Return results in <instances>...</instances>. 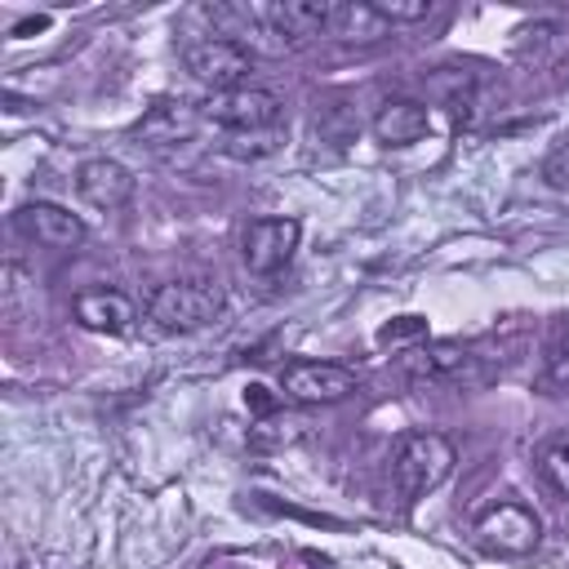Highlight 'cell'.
<instances>
[{
  "label": "cell",
  "mask_w": 569,
  "mask_h": 569,
  "mask_svg": "<svg viewBox=\"0 0 569 569\" xmlns=\"http://www.w3.org/2000/svg\"><path fill=\"white\" fill-rule=\"evenodd\" d=\"M453 462H458V453H453L449 436H440V431H409V436H400L396 458H391L396 493L405 502L427 498L431 489H440L449 480Z\"/></svg>",
  "instance_id": "obj_1"
},
{
  "label": "cell",
  "mask_w": 569,
  "mask_h": 569,
  "mask_svg": "<svg viewBox=\"0 0 569 569\" xmlns=\"http://www.w3.org/2000/svg\"><path fill=\"white\" fill-rule=\"evenodd\" d=\"M222 311V289L213 280H173V284H160L151 293V325L164 329V333H191V329H204L209 320H218Z\"/></svg>",
  "instance_id": "obj_2"
},
{
  "label": "cell",
  "mask_w": 569,
  "mask_h": 569,
  "mask_svg": "<svg viewBox=\"0 0 569 569\" xmlns=\"http://www.w3.org/2000/svg\"><path fill=\"white\" fill-rule=\"evenodd\" d=\"M280 98L267 93V89H253V84H240V89H222V93H209L200 102V120L204 124H218L222 133H258V129H280Z\"/></svg>",
  "instance_id": "obj_3"
},
{
  "label": "cell",
  "mask_w": 569,
  "mask_h": 569,
  "mask_svg": "<svg viewBox=\"0 0 569 569\" xmlns=\"http://www.w3.org/2000/svg\"><path fill=\"white\" fill-rule=\"evenodd\" d=\"M182 67L191 71V80L209 84V93L222 89H240L253 71V53L240 40H222V36H196L182 44Z\"/></svg>",
  "instance_id": "obj_4"
},
{
  "label": "cell",
  "mask_w": 569,
  "mask_h": 569,
  "mask_svg": "<svg viewBox=\"0 0 569 569\" xmlns=\"http://www.w3.org/2000/svg\"><path fill=\"white\" fill-rule=\"evenodd\" d=\"M298 236H302L298 218H253L240 236V258L253 276H276L280 267H289Z\"/></svg>",
  "instance_id": "obj_5"
},
{
  "label": "cell",
  "mask_w": 569,
  "mask_h": 569,
  "mask_svg": "<svg viewBox=\"0 0 569 569\" xmlns=\"http://www.w3.org/2000/svg\"><path fill=\"white\" fill-rule=\"evenodd\" d=\"M280 387L298 405H333L356 391V373L333 360H289L280 369Z\"/></svg>",
  "instance_id": "obj_6"
},
{
  "label": "cell",
  "mask_w": 569,
  "mask_h": 569,
  "mask_svg": "<svg viewBox=\"0 0 569 569\" xmlns=\"http://www.w3.org/2000/svg\"><path fill=\"white\" fill-rule=\"evenodd\" d=\"M476 538L489 547V551H502V556H529L542 538L538 529V516L520 502H498L489 507L480 520H476Z\"/></svg>",
  "instance_id": "obj_7"
},
{
  "label": "cell",
  "mask_w": 569,
  "mask_h": 569,
  "mask_svg": "<svg viewBox=\"0 0 569 569\" xmlns=\"http://www.w3.org/2000/svg\"><path fill=\"white\" fill-rule=\"evenodd\" d=\"M13 227L31 240V244H44V249H76L84 240V222L62 209V204H49V200H31L13 213Z\"/></svg>",
  "instance_id": "obj_8"
},
{
  "label": "cell",
  "mask_w": 569,
  "mask_h": 569,
  "mask_svg": "<svg viewBox=\"0 0 569 569\" xmlns=\"http://www.w3.org/2000/svg\"><path fill=\"white\" fill-rule=\"evenodd\" d=\"M258 18L267 36H280V44H302L329 31V0H276L258 4Z\"/></svg>",
  "instance_id": "obj_9"
},
{
  "label": "cell",
  "mask_w": 569,
  "mask_h": 569,
  "mask_svg": "<svg viewBox=\"0 0 569 569\" xmlns=\"http://www.w3.org/2000/svg\"><path fill=\"white\" fill-rule=\"evenodd\" d=\"M200 107L182 102V98H160L156 107H147V116L133 124V138H142L147 147H182L196 138L200 129Z\"/></svg>",
  "instance_id": "obj_10"
},
{
  "label": "cell",
  "mask_w": 569,
  "mask_h": 569,
  "mask_svg": "<svg viewBox=\"0 0 569 569\" xmlns=\"http://www.w3.org/2000/svg\"><path fill=\"white\" fill-rule=\"evenodd\" d=\"M133 187H138L133 173L120 160H111V156H93V160H84L76 169V191L93 209H120V204H129Z\"/></svg>",
  "instance_id": "obj_11"
},
{
  "label": "cell",
  "mask_w": 569,
  "mask_h": 569,
  "mask_svg": "<svg viewBox=\"0 0 569 569\" xmlns=\"http://www.w3.org/2000/svg\"><path fill=\"white\" fill-rule=\"evenodd\" d=\"M71 316L93 329V333H129L133 325V302L120 293V289H107V284H93V289H80L71 298Z\"/></svg>",
  "instance_id": "obj_12"
},
{
  "label": "cell",
  "mask_w": 569,
  "mask_h": 569,
  "mask_svg": "<svg viewBox=\"0 0 569 569\" xmlns=\"http://www.w3.org/2000/svg\"><path fill=\"white\" fill-rule=\"evenodd\" d=\"M427 129H431V116H427V102H418V98H387L373 111V138L382 147H409Z\"/></svg>",
  "instance_id": "obj_13"
},
{
  "label": "cell",
  "mask_w": 569,
  "mask_h": 569,
  "mask_svg": "<svg viewBox=\"0 0 569 569\" xmlns=\"http://www.w3.org/2000/svg\"><path fill=\"white\" fill-rule=\"evenodd\" d=\"M387 31H391L387 18H382L369 0H342V4H329V36H338V40L373 44V40H382Z\"/></svg>",
  "instance_id": "obj_14"
},
{
  "label": "cell",
  "mask_w": 569,
  "mask_h": 569,
  "mask_svg": "<svg viewBox=\"0 0 569 569\" xmlns=\"http://www.w3.org/2000/svg\"><path fill=\"white\" fill-rule=\"evenodd\" d=\"M409 369L418 378H449L453 382V378H462L471 369V356L458 342H427L422 351L409 356Z\"/></svg>",
  "instance_id": "obj_15"
},
{
  "label": "cell",
  "mask_w": 569,
  "mask_h": 569,
  "mask_svg": "<svg viewBox=\"0 0 569 569\" xmlns=\"http://www.w3.org/2000/svg\"><path fill=\"white\" fill-rule=\"evenodd\" d=\"M427 89H431L436 98H445V102H449V111L462 120V116H467V107H471V89H476V76H471V71H453V67H440V71H431V76H427Z\"/></svg>",
  "instance_id": "obj_16"
},
{
  "label": "cell",
  "mask_w": 569,
  "mask_h": 569,
  "mask_svg": "<svg viewBox=\"0 0 569 569\" xmlns=\"http://www.w3.org/2000/svg\"><path fill=\"white\" fill-rule=\"evenodd\" d=\"M280 147V129H258V133H222V156L231 160H262Z\"/></svg>",
  "instance_id": "obj_17"
},
{
  "label": "cell",
  "mask_w": 569,
  "mask_h": 569,
  "mask_svg": "<svg viewBox=\"0 0 569 569\" xmlns=\"http://www.w3.org/2000/svg\"><path fill=\"white\" fill-rule=\"evenodd\" d=\"M538 467H542V476L551 480V489H556L560 498H569V440L547 445L542 458H538Z\"/></svg>",
  "instance_id": "obj_18"
},
{
  "label": "cell",
  "mask_w": 569,
  "mask_h": 569,
  "mask_svg": "<svg viewBox=\"0 0 569 569\" xmlns=\"http://www.w3.org/2000/svg\"><path fill=\"white\" fill-rule=\"evenodd\" d=\"M369 4L387 18V27H396V22H422L431 13L427 0H369Z\"/></svg>",
  "instance_id": "obj_19"
},
{
  "label": "cell",
  "mask_w": 569,
  "mask_h": 569,
  "mask_svg": "<svg viewBox=\"0 0 569 569\" xmlns=\"http://www.w3.org/2000/svg\"><path fill=\"white\" fill-rule=\"evenodd\" d=\"M409 338H427V316H396L378 329V347H396V342H409Z\"/></svg>",
  "instance_id": "obj_20"
},
{
  "label": "cell",
  "mask_w": 569,
  "mask_h": 569,
  "mask_svg": "<svg viewBox=\"0 0 569 569\" xmlns=\"http://www.w3.org/2000/svg\"><path fill=\"white\" fill-rule=\"evenodd\" d=\"M547 382L569 387V325L556 333V342H551V351H547Z\"/></svg>",
  "instance_id": "obj_21"
},
{
  "label": "cell",
  "mask_w": 569,
  "mask_h": 569,
  "mask_svg": "<svg viewBox=\"0 0 569 569\" xmlns=\"http://www.w3.org/2000/svg\"><path fill=\"white\" fill-rule=\"evenodd\" d=\"M244 405H249L253 413H262V418L276 413V396H271L262 382H249V387H244Z\"/></svg>",
  "instance_id": "obj_22"
},
{
  "label": "cell",
  "mask_w": 569,
  "mask_h": 569,
  "mask_svg": "<svg viewBox=\"0 0 569 569\" xmlns=\"http://www.w3.org/2000/svg\"><path fill=\"white\" fill-rule=\"evenodd\" d=\"M44 27H49V13H36V18L18 22V27H13V36H27V31H44Z\"/></svg>",
  "instance_id": "obj_23"
}]
</instances>
